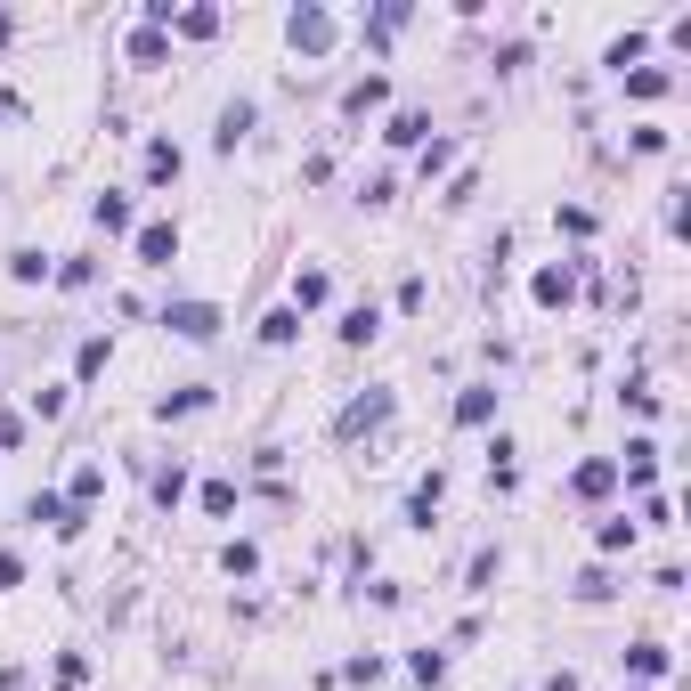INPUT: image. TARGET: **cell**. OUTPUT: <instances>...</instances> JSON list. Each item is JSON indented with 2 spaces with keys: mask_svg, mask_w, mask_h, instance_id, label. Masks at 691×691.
Listing matches in <instances>:
<instances>
[{
  "mask_svg": "<svg viewBox=\"0 0 691 691\" xmlns=\"http://www.w3.org/2000/svg\"><path fill=\"white\" fill-rule=\"evenodd\" d=\"M163 326L187 334V342H212V334H220V309H212V301H171V309H163Z\"/></svg>",
  "mask_w": 691,
  "mask_h": 691,
  "instance_id": "1",
  "label": "cell"
},
{
  "mask_svg": "<svg viewBox=\"0 0 691 691\" xmlns=\"http://www.w3.org/2000/svg\"><path fill=\"white\" fill-rule=\"evenodd\" d=\"M326 41H334V17H326V9H293V49H309V57H318Z\"/></svg>",
  "mask_w": 691,
  "mask_h": 691,
  "instance_id": "2",
  "label": "cell"
},
{
  "mask_svg": "<svg viewBox=\"0 0 691 691\" xmlns=\"http://www.w3.org/2000/svg\"><path fill=\"white\" fill-rule=\"evenodd\" d=\"M139 261H147V269H171V261H179V228H163V220L139 228Z\"/></svg>",
  "mask_w": 691,
  "mask_h": 691,
  "instance_id": "3",
  "label": "cell"
},
{
  "mask_svg": "<svg viewBox=\"0 0 691 691\" xmlns=\"http://www.w3.org/2000/svg\"><path fill=\"white\" fill-rule=\"evenodd\" d=\"M147 179H179V147H171V139L147 147Z\"/></svg>",
  "mask_w": 691,
  "mask_h": 691,
  "instance_id": "4",
  "label": "cell"
},
{
  "mask_svg": "<svg viewBox=\"0 0 691 691\" xmlns=\"http://www.w3.org/2000/svg\"><path fill=\"white\" fill-rule=\"evenodd\" d=\"M626 667H635V675H667V651H659V643H635V651H626Z\"/></svg>",
  "mask_w": 691,
  "mask_h": 691,
  "instance_id": "5",
  "label": "cell"
},
{
  "mask_svg": "<svg viewBox=\"0 0 691 691\" xmlns=\"http://www.w3.org/2000/svg\"><path fill=\"white\" fill-rule=\"evenodd\" d=\"M244 131H253V106H228V114H220V147H236Z\"/></svg>",
  "mask_w": 691,
  "mask_h": 691,
  "instance_id": "6",
  "label": "cell"
},
{
  "mask_svg": "<svg viewBox=\"0 0 691 691\" xmlns=\"http://www.w3.org/2000/svg\"><path fill=\"white\" fill-rule=\"evenodd\" d=\"M293 301H301V309H318V301H326V269H309V277L293 285Z\"/></svg>",
  "mask_w": 691,
  "mask_h": 691,
  "instance_id": "7",
  "label": "cell"
},
{
  "mask_svg": "<svg viewBox=\"0 0 691 691\" xmlns=\"http://www.w3.org/2000/svg\"><path fill=\"white\" fill-rule=\"evenodd\" d=\"M537 301H570V269H545L537 277Z\"/></svg>",
  "mask_w": 691,
  "mask_h": 691,
  "instance_id": "8",
  "label": "cell"
},
{
  "mask_svg": "<svg viewBox=\"0 0 691 691\" xmlns=\"http://www.w3.org/2000/svg\"><path fill=\"white\" fill-rule=\"evenodd\" d=\"M374 326H383V318H374V309H350V318H342V342H366Z\"/></svg>",
  "mask_w": 691,
  "mask_h": 691,
  "instance_id": "9",
  "label": "cell"
},
{
  "mask_svg": "<svg viewBox=\"0 0 691 691\" xmlns=\"http://www.w3.org/2000/svg\"><path fill=\"white\" fill-rule=\"evenodd\" d=\"M98 228H131V204H122V196H98Z\"/></svg>",
  "mask_w": 691,
  "mask_h": 691,
  "instance_id": "10",
  "label": "cell"
},
{
  "mask_svg": "<svg viewBox=\"0 0 691 691\" xmlns=\"http://www.w3.org/2000/svg\"><path fill=\"white\" fill-rule=\"evenodd\" d=\"M635 545V521H602V553H626Z\"/></svg>",
  "mask_w": 691,
  "mask_h": 691,
  "instance_id": "11",
  "label": "cell"
},
{
  "mask_svg": "<svg viewBox=\"0 0 691 691\" xmlns=\"http://www.w3.org/2000/svg\"><path fill=\"white\" fill-rule=\"evenodd\" d=\"M98 488H106V472H98V464H82V472H74V505H90Z\"/></svg>",
  "mask_w": 691,
  "mask_h": 691,
  "instance_id": "12",
  "label": "cell"
},
{
  "mask_svg": "<svg viewBox=\"0 0 691 691\" xmlns=\"http://www.w3.org/2000/svg\"><path fill=\"white\" fill-rule=\"evenodd\" d=\"M25 570H17V553H0V586H17Z\"/></svg>",
  "mask_w": 691,
  "mask_h": 691,
  "instance_id": "13",
  "label": "cell"
}]
</instances>
